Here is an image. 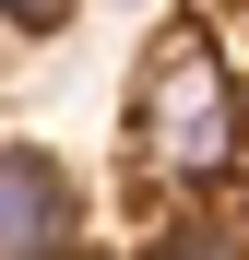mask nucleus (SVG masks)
I'll list each match as a JSON object with an SVG mask.
<instances>
[{
    "label": "nucleus",
    "mask_w": 249,
    "mask_h": 260,
    "mask_svg": "<svg viewBox=\"0 0 249 260\" xmlns=\"http://www.w3.org/2000/svg\"><path fill=\"white\" fill-rule=\"evenodd\" d=\"M143 154L154 166H214L226 154V83H214L202 48H178V36H166L154 71H143Z\"/></svg>",
    "instance_id": "obj_1"
},
{
    "label": "nucleus",
    "mask_w": 249,
    "mask_h": 260,
    "mask_svg": "<svg viewBox=\"0 0 249 260\" xmlns=\"http://www.w3.org/2000/svg\"><path fill=\"white\" fill-rule=\"evenodd\" d=\"M154 260H226V248L214 237H178V248H154Z\"/></svg>",
    "instance_id": "obj_4"
},
{
    "label": "nucleus",
    "mask_w": 249,
    "mask_h": 260,
    "mask_svg": "<svg viewBox=\"0 0 249 260\" xmlns=\"http://www.w3.org/2000/svg\"><path fill=\"white\" fill-rule=\"evenodd\" d=\"M71 237V189L48 154H0V260H48Z\"/></svg>",
    "instance_id": "obj_2"
},
{
    "label": "nucleus",
    "mask_w": 249,
    "mask_h": 260,
    "mask_svg": "<svg viewBox=\"0 0 249 260\" xmlns=\"http://www.w3.org/2000/svg\"><path fill=\"white\" fill-rule=\"evenodd\" d=\"M0 12H12V24H60L71 0H0Z\"/></svg>",
    "instance_id": "obj_3"
}]
</instances>
